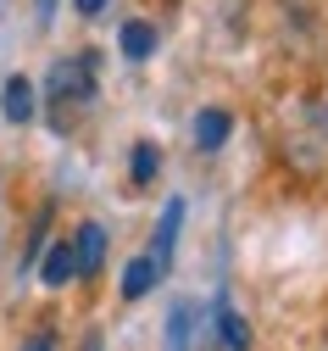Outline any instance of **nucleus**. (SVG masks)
<instances>
[{
    "instance_id": "7",
    "label": "nucleus",
    "mask_w": 328,
    "mask_h": 351,
    "mask_svg": "<svg viewBox=\"0 0 328 351\" xmlns=\"http://www.w3.org/2000/svg\"><path fill=\"white\" fill-rule=\"evenodd\" d=\"M117 45H123V56H128V62H151V56H156V23L128 17V23H123V34H117Z\"/></svg>"
},
{
    "instance_id": "9",
    "label": "nucleus",
    "mask_w": 328,
    "mask_h": 351,
    "mask_svg": "<svg viewBox=\"0 0 328 351\" xmlns=\"http://www.w3.org/2000/svg\"><path fill=\"white\" fill-rule=\"evenodd\" d=\"M156 279H162L156 256H151V251H145V256H134L128 268H123V301H145V295L156 290Z\"/></svg>"
},
{
    "instance_id": "14",
    "label": "nucleus",
    "mask_w": 328,
    "mask_h": 351,
    "mask_svg": "<svg viewBox=\"0 0 328 351\" xmlns=\"http://www.w3.org/2000/svg\"><path fill=\"white\" fill-rule=\"evenodd\" d=\"M34 6H39V23H51V17H56V0H34Z\"/></svg>"
},
{
    "instance_id": "4",
    "label": "nucleus",
    "mask_w": 328,
    "mask_h": 351,
    "mask_svg": "<svg viewBox=\"0 0 328 351\" xmlns=\"http://www.w3.org/2000/svg\"><path fill=\"white\" fill-rule=\"evenodd\" d=\"M190 134H195V151H223V140L234 134V117H228L223 106H201Z\"/></svg>"
},
{
    "instance_id": "1",
    "label": "nucleus",
    "mask_w": 328,
    "mask_h": 351,
    "mask_svg": "<svg viewBox=\"0 0 328 351\" xmlns=\"http://www.w3.org/2000/svg\"><path fill=\"white\" fill-rule=\"evenodd\" d=\"M95 84H101V56L95 51L56 56L51 73H45V112H51V123L67 128L89 101H95Z\"/></svg>"
},
{
    "instance_id": "12",
    "label": "nucleus",
    "mask_w": 328,
    "mask_h": 351,
    "mask_svg": "<svg viewBox=\"0 0 328 351\" xmlns=\"http://www.w3.org/2000/svg\"><path fill=\"white\" fill-rule=\"evenodd\" d=\"M23 351H56V329H39V335H28V346Z\"/></svg>"
},
{
    "instance_id": "13",
    "label": "nucleus",
    "mask_w": 328,
    "mask_h": 351,
    "mask_svg": "<svg viewBox=\"0 0 328 351\" xmlns=\"http://www.w3.org/2000/svg\"><path fill=\"white\" fill-rule=\"evenodd\" d=\"M73 6H78V17H101V12L112 6V0H73Z\"/></svg>"
},
{
    "instance_id": "8",
    "label": "nucleus",
    "mask_w": 328,
    "mask_h": 351,
    "mask_svg": "<svg viewBox=\"0 0 328 351\" xmlns=\"http://www.w3.org/2000/svg\"><path fill=\"white\" fill-rule=\"evenodd\" d=\"M39 279L51 285V290H62L67 279H78V262H73V240H56L51 251L39 256Z\"/></svg>"
},
{
    "instance_id": "5",
    "label": "nucleus",
    "mask_w": 328,
    "mask_h": 351,
    "mask_svg": "<svg viewBox=\"0 0 328 351\" xmlns=\"http://www.w3.org/2000/svg\"><path fill=\"white\" fill-rule=\"evenodd\" d=\"M217 340L228 351H251V324H245L240 306H234V295H217Z\"/></svg>"
},
{
    "instance_id": "2",
    "label": "nucleus",
    "mask_w": 328,
    "mask_h": 351,
    "mask_svg": "<svg viewBox=\"0 0 328 351\" xmlns=\"http://www.w3.org/2000/svg\"><path fill=\"white\" fill-rule=\"evenodd\" d=\"M73 262H78V279H95L106 268V229L89 217V223H78L73 234Z\"/></svg>"
},
{
    "instance_id": "6",
    "label": "nucleus",
    "mask_w": 328,
    "mask_h": 351,
    "mask_svg": "<svg viewBox=\"0 0 328 351\" xmlns=\"http://www.w3.org/2000/svg\"><path fill=\"white\" fill-rule=\"evenodd\" d=\"M178 229H184V201L173 195L167 206H162V223H156V245H151V256H156V268L167 274V262H173V245H178Z\"/></svg>"
},
{
    "instance_id": "3",
    "label": "nucleus",
    "mask_w": 328,
    "mask_h": 351,
    "mask_svg": "<svg viewBox=\"0 0 328 351\" xmlns=\"http://www.w3.org/2000/svg\"><path fill=\"white\" fill-rule=\"evenodd\" d=\"M0 112H6V123H34L39 117V90H34V78H23V73H12L6 78V90H0Z\"/></svg>"
},
{
    "instance_id": "11",
    "label": "nucleus",
    "mask_w": 328,
    "mask_h": 351,
    "mask_svg": "<svg viewBox=\"0 0 328 351\" xmlns=\"http://www.w3.org/2000/svg\"><path fill=\"white\" fill-rule=\"evenodd\" d=\"M156 173H162V151H156L151 140H139V145H134V156H128V179L145 190V184H156Z\"/></svg>"
},
{
    "instance_id": "10",
    "label": "nucleus",
    "mask_w": 328,
    "mask_h": 351,
    "mask_svg": "<svg viewBox=\"0 0 328 351\" xmlns=\"http://www.w3.org/2000/svg\"><path fill=\"white\" fill-rule=\"evenodd\" d=\"M167 351H190V340H195V301H178L173 313H167Z\"/></svg>"
}]
</instances>
